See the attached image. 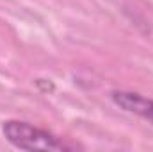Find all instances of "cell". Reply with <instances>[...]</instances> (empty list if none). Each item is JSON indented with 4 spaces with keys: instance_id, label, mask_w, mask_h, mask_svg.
Masks as SVG:
<instances>
[{
    "instance_id": "1",
    "label": "cell",
    "mask_w": 153,
    "mask_h": 152,
    "mask_svg": "<svg viewBox=\"0 0 153 152\" xmlns=\"http://www.w3.org/2000/svg\"><path fill=\"white\" fill-rule=\"evenodd\" d=\"M4 138L20 150H75L76 143H68L66 140L55 136L53 132L32 125L23 120H5L2 123Z\"/></svg>"
},
{
    "instance_id": "2",
    "label": "cell",
    "mask_w": 153,
    "mask_h": 152,
    "mask_svg": "<svg viewBox=\"0 0 153 152\" xmlns=\"http://www.w3.org/2000/svg\"><path fill=\"white\" fill-rule=\"evenodd\" d=\"M111 99L119 109L137 114V116L148 120L153 125V99L144 97L141 93H135V91H125V90L112 91Z\"/></svg>"
}]
</instances>
